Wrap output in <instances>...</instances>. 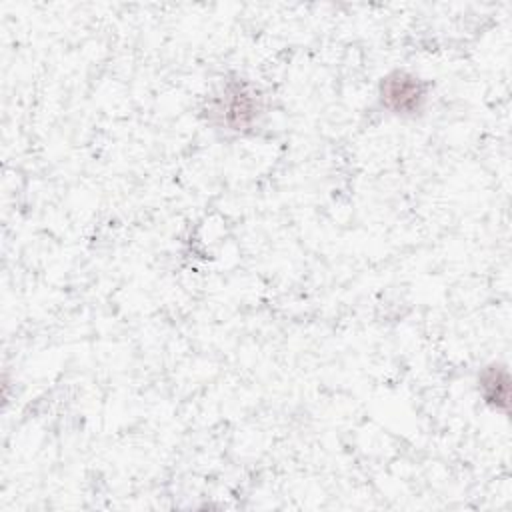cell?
I'll return each mask as SVG.
<instances>
[{"mask_svg":"<svg viewBox=\"0 0 512 512\" xmlns=\"http://www.w3.org/2000/svg\"><path fill=\"white\" fill-rule=\"evenodd\" d=\"M262 110L258 92L240 80L228 82L222 92L216 96L212 112L218 116V122L230 130L250 128Z\"/></svg>","mask_w":512,"mask_h":512,"instance_id":"6da1fadb","label":"cell"},{"mask_svg":"<svg viewBox=\"0 0 512 512\" xmlns=\"http://www.w3.org/2000/svg\"><path fill=\"white\" fill-rule=\"evenodd\" d=\"M426 84L410 72H390L380 82V100L394 114H414L422 108Z\"/></svg>","mask_w":512,"mask_h":512,"instance_id":"7a4b0ae2","label":"cell"},{"mask_svg":"<svg viewBox=\"0 0 512 512\" xmlns=\"http://www.w3.org/2000/svg\"><path fill=\"white\" fill-rule=\"evenodd\" d=\"M480 392L484 400L494 408H506L508 406V372L502 366H488L480 374Z\"/></svg>","mask_w":512,"mask_h":512,"instance_id":"3957f363","label":"cell"}]
</instances>
